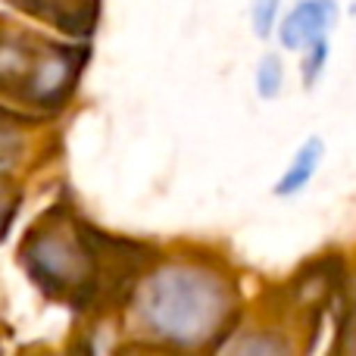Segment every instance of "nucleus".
Wrapping results in <instances>:
<instances>
[{
	"label": "nucleus",
	"mask_w": 356,
	"mask_h": 356,
	"mask_svg": "<svg viewBox=\"0 0 356 356\" xmlns=\"http://www.w3.org/2000/svg\"><path fill=\"white\" fill-rule=\"evenodd\" d=\"M85 50L35 38L29 31H0V91L29 106H60L72 94Z\"/></svg>",
	"instance_id": "nucleus-2"
},
{
	"label": "nucleus",
	"mask_w": 356,
	"mask_h": 356,
	"mask_svg": "<svg viewBox=\"0 0 356 356\" xmlns=\"http://www.w3.org/2000/svg\"><path fill=\"white\" fill-rule=\"evenodd\" d=\"M278 85H282V66H278L275 56H266L257 72V91L263 94V97H275Z\"/></svg>",
	"instance_id": "nucleus-6"
},
{
	"label": "nucleus",
	"mask_w": 356,
	"mask_h": 356,
	"mask_svg": "<svg viewBox=\"0 0 356 356\" xmlns=\"http://www.w3.org/2000/svg\"><path fill=\"white\" fill-rule=\"evenodd\" d=\"M141 319L154 334L175 344H200L228 313L225 288L194 266H169L141 291Z\"/></svg>",
	"instance_id": "nucleus-1"
},
{
	"label": "nucleus",
	"mask_w": 356,
	"mask_h": 356,
	"mask_svg": "<svg viewBox=\"0 0 356 356\" xmlns=\"http://www.w3.org/2000/svg\"><path fill=\"white\" fill-rule=\"evenodd\" d=\"M319 163H322V141L319 138H309V141L297 150L294 163H291V169L282 175V181L275 184V194H297V191L316 175Z\"/></svg>",
	"instance_id": "nucleus-5"
},
{
	"label": "nucleus",
	"mask_w": 356,
	"mask_h": 356,
	"mask_svg": "<svg viewBox=\"0 0 356 356\" xmlns=\"http://www.w3.org/2000/svg\"><path fill=\"white\" fill-rule=\"evenodd\" d=\"M341 350L356 353V303H353L350 316H347V322H344V341H341Z\"/></svg>",
	"instance_id": "nucleus-9"
},
{
	"label": "nucleus",
	"mask_w": 356,
	"mask_h": 356,
	"mask_svg": "<svg viewBox=\"0 0 356 356\" xmlns=\"http://www.w3.org/2000/svg\"><path fill=\"white\" fill-rule=\"evenodd\" d=\"M275 16H278V0H253V29H257L259 38L269 35Z\"/></svg>",
	"instance_id": "nucleus-8"
},
{
	"label": "nucleus",
	"mask_w": 356,
	"mask_h": 356,
	"mask_svg": "<svg viewBox=\"0 0 356 356\" xmlns=\"http://www.w3.org/2000/svg\"><path fill=\"white\" fill-rule=\"evenodd\" d=\"M334 16H338L334 0H303L284 19L282 44L288 50L313 47V44H319L325 38V29L334 22Z\"/></svg>",
	"instance_id": "nucleus-4"
},
{
	"label": "nucleus",
	"mask_w": 356,
	"mask_h": 356,
	"mask_svg": "<svg viewBox=\"0 0 356 356\" xmlns=\"http://www.w3.org/2000/svg\"><path fill=\"white\" fill-rule=\"evenodd\" d=\"M19 263L47 294L79 300L94 284V250L88 244L85 232H75V225L63 213H54L25 234V244L19 247Z\"/></svg>",
	"instance_id": "nucleus-3"
},
{
	"label": "nucleus",
	"mask_w": 356,
	"mask_h": 356,
	"mask_svg": "<svg viewBox=\"0 0 356 356\" xmlns=\"http://www.w3.org/2000/svg\"><path fill=\"white\" fill-rule=\"evenodd\" d=\"M16 203H19V191L6 178H0V238L6 234L13 216H16Z\"/></svg>",
	"instance_id": "nucleus-7"
}]
</instances>
